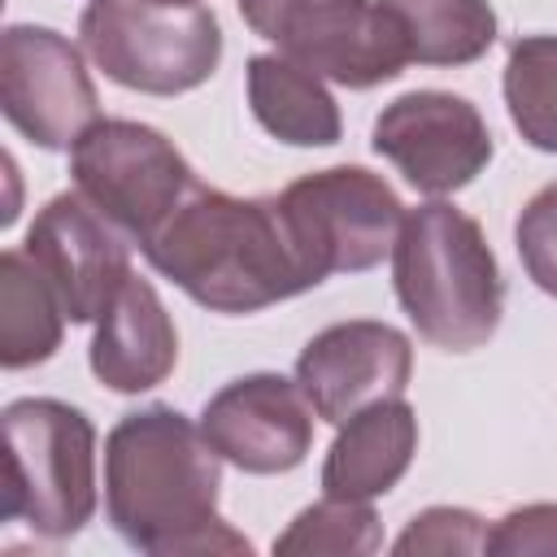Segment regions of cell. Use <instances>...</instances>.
I'll return each mask as SVG.
<instances>
[{"mask_svg": "<svg viewBox=\"0 0 557 557\" xmlns=\"http://www.w3.org/2000/svg\"><path fill=\"white\" fill-rule=\"evenodd\" d=\"M222 457L174 405H148L104 435V513L113 531L152 557L252 553L218 513Z\"/></svg>", "mask_w": 557, "mask_h": 557, "instance_id": "1", "label": "cell"}, {"mask_svg": "<svg viewBox=\"0 0 557 557\" xmlns=\"http://www.w3.org/2000/svg\"><path fill=\"white\" fill-rule=\"evenodd\" d=\"M139 248L209 313H257L318 287L287 235L278 196H231L196 183Z\"/></svg>", "mask_w": 557, "mask_h": 557, "instance_id": "2", "label": "cell"}, {"mask_svg": "<svg viewBox=\"0 0 557 557\" xmlns=\"http://www.w3.org/2000/svg\"><path fill=\"white\" fill-rule=\"evenodd\" d=\"M392 287L418 335L444 352H474L500 326L505 278L496 252L457 205L426 200L405 213L392 244Z\"/></svg>", "mask_w": 557, "mask_h": 557, "instance_id": "3", "label": "cell"}, {"mask_svg": "<svg viewBox=\"0 0 557 557\" xmlns=\"http://www.w3.org/2000/svg\"><path fill=\"white\" fill-rule=\"evenodd\" d=\"M4 518L44 540L78 535L96 513V426L83 409L52 396L4 405Z\"/></svg>", "mask_w": 557, "mask_h": 557, "instance_id": "4", "label": "cell"}, {"mask_svg": "<svg viewBox=\"0 0 557 557\" xmlns=\"http://www.w3.org/2000/svg\"><path fill=\"white\" fill-rule=\"evenodd\" d=\"M78 39L104 78L144 96H183L222 61V26L205 4L87 0Z\"/></svg>", "mask_w": 557, "mask_h": 557, "instance_id": "5", "label": "cell"}, {"mask_svg": "<svg viewBox=\"0 0 557 557\" xmlns=\"http://www.w3.org/2000/svg\"><path fill=\"white\" fill-rule=\"evenodd\" d=\"M278 209L313 283L374 270L392 252L405 222V205L392 183L366 165H326L300 174L278 191Z\"/></svg>", "mask_w": 557, "mask_h": 557, "instance_id": "6", "label": "cell"}, {"mask_svg": "<svg viewBox=\"0 0 557 557\" xmlns=\"http://www.w3.org/2000/svg\"><path fill=\"white\" fill-rule=\"evenodd\" d=\"M235 4L239 17L283 57L339 87L366 91L392 83L409 65L405 39L383 0H235Z\"/></svg>", "mask_w": 557, "mask_h": 557, "instance_id": "7", "label": "cell"}, {"mask_svg": "<svg viewBox=\"0 0 557 557\" xmlns=\"http://www.w3.org/2000/svg\"><path fill=\"white\" fill-rule=\"evenodd\" d=\"M74 191H83L131 244H144L200 183L187 157L157 126L131 117L91 122L70 148Z\"/></svg>", "mask_w": 557, "mask_h": 557, "instance_id": "8", "label": "cell"}, {"mask_svg": "<svg viewBox=\"0 0 557 557\" xmlns=\"http://www.w3.org/2000/svg\"><path fill=\"white\" fill-rule=\"evenodd\" d=\"M0 109L13 131L57 152L100 122V96L83 52L52 26L13 22L0 35Z\"/></svg>", "mask_w": 557, "mask_h": 557, "instance_id": "9", "label": "cell"}, {"mask_svg": "<svg viewBox=\"0 0 557 557\" xmlns=\"http://www.w3.org/2000/svg\"><path fill=\"white\" fill-rule=\"evenodd\" d=\"M374 152L387 157L422 196H453L492 161L483 113L457 91H405L374 117Z\"/></svg>", "mask_w": 557, "mask_h": 557, "instance_id": "10", "label": "cell"}, {"mask_svg": "<svg viewBox=\"0 0 557 557\" xmlns=\"http://www.w3.org/2000/svg\"><path fill=\"white\" fill-rule=\"evenodd\" d=\"M22 248L57 287L70 322H100L135 274L131 239L83 191L52 196L35 213Z\"/></svg>", "mask_w": 557, "mask_h": 557, "instance_id": "11", "label": "cell"}, {"mask_svg": "<svg viewBox=\"0 0 557 557\" xmlns=\"http://www.w3.org/2000/svg\"><path fill=\"white\" fill-rule=\"evenodd\" d=\"M200 431L235 470L287 474L313 448V405L296 379L257 370L205 400Z\"/></svg>", "mask_w": 557, "mask_h": 557, "instance_id": "12", "label": "cell"}, {"mask_svg": "<svg viewBox=\"0 0 557 557\" xmlns=\"http://www.w3.org/2000/svg\"><path fill=\"white\" fill-rule=\"evenodd\" d=\"M409 374H413L409 335L374 318L335 322L318 331L296 357V383L309 396L313 413L326 418L331 426L348 422L357 409L383 396H405Z\"/></svg>", "mask_w": 557, "mask_h": 557, "instance_id": "13", "label": "cell"}, {"mask_svg": "<svg viewBox=\"0 0 557 557\" xmlns=\"http://www.w3.org/2000/svg\"><path fill=\"white\" fill-rule=\"evenodd\" d=\"M91 374L122 396L152 392L178 366V331L157 296V287L139 274L126 278L117 300L100 313L91 339Z\"/></svg>", "mask_w": 557, "mask_h": 557, "instance_id": "14", "label": "cell"}, {"mask_svg": "<svg viewBox=\"0 0 557 557\" xmlns=\"http://www.w3.org/2000/svg\"><path fill=\"white\" fill-rule=\"evenodd\" d=\"M418 453V413L405 396H383L339 422L322 461V496L374 500L387 496Z\"/></svg>", "mask_w": 557, "mask_h": 557, "instance_id": "15", "label": "cell"}, {"mask_svg": "<svg viewBox=\"0 0 557 557\" xmlns=\"http://www.w3.org/2000/svg\"><path fill=\"white\" fill-rule=\"evenodd\" d=\"M248 104L261 131L292 148H326L344 135L335 96L322 87L313 70L296 65L283 52L248 57Z\"/></svg>", "mask_w": 557, "mask_h": 557, "instance_id": "16", "label": "cell"}, {"mask_svg": "<svg viewBox=\"0 0 557 557\" xmlns=\"http://www.w3.org/2000/svg\"><path fill=\"white\" fill-rule=\"evenodd\" d=\"M65 305L26 248L0 252V366L26 370L48 361L65 335Z\"/></svg>", "mask_w": 557, "mask_h": 557, "instance_id": "17", "label": "cell"}, {"mask_svg": "<svg viewBox=\"0 0 557 557\" xmlns=\"http://www.w3.org/2000/svg\"><path fill=\"white\" fill-rule=\"evenodd\" d=\"M409 61L470 65L496 44V13L487 0H383Z\"/></svg>", "mask_w": 557, "mask_h": 557, "instance_id": "18", "label": "cell"}, {"mask_svg": "<svg viewBox=\"0 0 557 557\" xmlns=\"http://www.w3.org/2000/svg\"><path fill=\"white\" fill-rule=\"evenodd\" d=\"M500 87L518 135L540 152H557V35L513 39Z\"/></svg>", "mask_w": 557, "mask_h": 557, "instance_id": "19", "label": "cell"}, {"mask_svg": "<svg viewBox=\"0 0 557 557\" xmlns=\"http://www.w3.org/2000/svg\"><path fill=\"white\" fill-rule=\"evenodd\" d=\"M383 531L370 509V500H344L322 496L318 505L300 509L287 531L274 540V553H379Z\"/></svg>", "mask_w": 557, "mask_h": 557, "instance_id": "20", "label": "cell"}, {"mask_svg": "<svg viewBox=\"0 0 557 557\" xmlns=\"http://www.w3.org/2000/svg\"><path fill=\"white\" fill-rule=\"evenodd\" d=\"M392 553H400V557H413V553H435V557L487 553V522L461 505H431V509L409 518V527L396 535Z\"/></svg>", "mask_w": 557, "mask_h": 557, "instance_id": "21", "label": "cell"}, {"mask_svg": "<svg viewBox=\"0 0 557 557\" xmlns=\"http://www.w3.org/2000/svg\"><path fill=\"white\" fill-rule=\"evenodd\" d=\"M513 244H518L527 278L540 292L557 296V183L540 187L522 205V213L513 222Z\"/></svg>", "mask_w": 557, "mask_h": 557, "instance_id": "22", "label": "cell"}, {"mask_svg": "<svg viewBox=\"0 0 557 557\" xmlns=\"http://www.w3.org/2000/svg\"><path fill=\"white\" fill-rule=\"evenodd\" d=\"M492 557H531V553H557V505L535 500L522 509H509L487 531Z\"/></svg>", "mask_w": 557, "mask_h": 557, "instance_id": "23", "label": "cell"}, {"mask_svg": "<svg viewBox=\"0 0 557 557\" xmlns=\"http://www.w3.org/2000/svg\"><path fill=\"white\" fill-rule=\"evenodd\" d=\"M165 4H200V0H165Z\"/></svg>", "mask_w": 557, "mask_h": 557, "instance_id": "24", "label": "cell"}]
</instances>
